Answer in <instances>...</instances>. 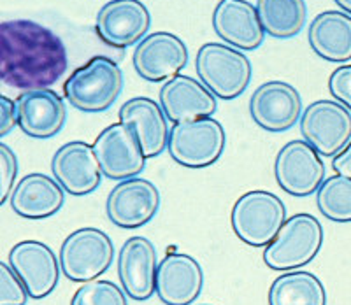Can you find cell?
I'll use <instances>...</instances> for the list:
<instances>
[{
    "label": "cell",
    "instance_id": "10",
    "mask_svg": "<svg viewBox=\"0 0 351 305\" xmlns=\"http://www.w3.org/2000/svg\"><path fill=\"white\" fill-rule=\"evenodd\" d=\"M274 175L288 195L309 197L325 181V165L311 144L300 139L290 141L276 155Z\"/></svg>",
    "mask_w": 351,
    "mask_h": 305
},
{
    "label": "cell",
    "instance_id": "23",
    "mask_svg": "<svg viewBox=\"0 0 351 305\" xmlns=\"http://www.w3.org/2000/svg\"><path fill=\"white\" fill-rule=\"evenodd\" d=\"M64 191L62 184L55 178L34 172L18 181L9 198V204L11 209L21 218H51L64 206Z\"/></svg>",
    "mask_w": 351,
    "mask_h": 305
},
{
    "label": "cell",
    "instance_id": "19",
    "mask_svg": "<svg viewBox=\"0 0 351 305\" xmlns=\"http://www.w3.org/2000/svg\"><path fill=\"white\" fill-rule=\"evenodd\" d=\"M216 36L241 51H253L265 40L256 5L247 0H219L213 12Z\"/></svg>",
    "mask_w": 351,
    "mask_h": 305
},
{
    "label": "cell",
    "instance_id": "25",
    "mask_svg": "<svg viewBox=\"0 0 351 305\" xmlns=\"http://www.w3.org/2000/svg\"><path fill=\"white\" fill-rule=\"evenodd\" d=\"M269 305H327V289L315 273L293 270L274 279Z\"/></svg>",
    "mask_w": 351,
    "mask_h": 305
},
{
    "label": "cell",
    "instance_id": "18",
    "mask_svg": "<svg viewBox=\"0 0 351 305\" xmlns=\"http://www.w3.org/2000/svg\"><path fill=\"white\" fill-rule=\"evenodd\" d=\"M160 106L172 123L211 118L216 112V95L202 81L190 75H176L160 88Z\"/></svg>",
    "mask_w": 351,
    "mask_h": 305
},
{
    "label": "cell",
    "instance_id": "29",
    "mask_svg": "<svg viewBox=\"0 0 351 305\" xmlns=\"http://www.w3.org/2000/svg\"><path fill=\"white\" fill-rule=\"evenodd\" d=\"M28 289L9 263H0V305H25Z\"/></svg>",
    "mask_w": 351,
    "mask_h": 305
},
{
    "label": "cell",
    "instance_id": "34",
    "mask_svg": "<svg viewBox=\"0 0 351 305\" xmlns=\"http://www.w3.org/2000/svg\"><path fill=\"white\" fill-rule=\"evenodd\" d=\"M335 4L339 5L341 9H343L344 12H348V14H351V0H334Z\"/></svg>",
    "mask_w": 351,
    "mask_h": 305
},
{
    "label": "cell",
    "instance_id": "26",
    "mask_svg": "<svg viewBox=\"0 0 351 305\" xmlns=\"http://www.w3.org/2000/svg\"><path fill=\"white\" fill-rule=\"evenodd\" d=\"M256 11L265 34L274 39H291L306 27V0H256Z\"/></svg>",
    "mask_w": 351,
    "mask_h": 305
},
{
    "label": "cell",
    "instance_id": "17",
    "mask_svg": "<svg viewBox=\"0 0 351 305\" xmlns=\"http://www.w3.org/2000/svg\"><path fill=\"white\" fill-rule=\"evenodd\" d=\"M158 258L153 242L146 237H130L118 254V276L121 288L132 300L143 302L156 291Z\"/></svg>",
    "mask_w": 351,
    "mask_h": 305
},
{
    "label": "cell",
    "instance_id": "2",
    "mask_svg": "<svg viewBox=\"0 0 351 305\" xmlns=\"http://www.w3.org/2000/svg\"><path fill=\"white\" fill-rule=\"evenodd\" d=\"M123 90V72L108 56H93L64 83V95L81 112H104Z\"/></svg>",
    "mask_w": 351,
    "mask_h": 305
},
{
    "label": "cell",
    "instance_id": "9",
    "mask_svg": "<svg viewBox=\"0 0 351 305\" xmlns=\"http://www.w3.org/2000/svg\"><path fill=\"white\" fill-rule=\"evenodd\" d=\"M99 158L100 169L106 178L112 181H125L136 178L144 171L146 155L130 125L112 123L100 132L92 144Z\"/></svg>",
    "mask_w": 351,
    "mask_h": 305
},
{
    "label": "cell",
    "instance_id": "33",
    "mask_svg": "<svg viewBox=\"0 0 351 305\" xmlns=\"http://www.w3.org/2000/svg\"><path fill=\"white\" fill-rule=\"evenodd\" d=\"M332 167H334L335 174L346 175V178H351V141L339 155L334 156L332 160Z\"/></svg>",
    "mask_w": 351,
    "mask_h": 305
},
{
    "label": "cell",
    "instance_id": "15",
    "mask_svg": "<svg viewBox=\"0 0 351 305\" xmlns=\"http://www.w3.org/2000/svg\"><path fill=\"white\" fill-rule=\"evenodd\" d=\"M9 265L25 282L30 298L48 297L60 281V260L49 246L39 241H23L9 251Z\"/></svg>",
    "mask_w": 351,
    "mask_h": 305
},
{
    "label": "cell",
    "instance_id": "11",
    "mask_svg": "<svg viewBox=\"0 0 351 305\" xmlns=\"http://www.w3.org/2000/svg\"><path fill=\"white\" fill-rule=\"evenodd\" d=\"M132 64L141 80L162 83L180 75L188 64V48L183 39L171 32H155L136 46Z\"/></svg>",
    "mask_w": 351,
    "mask_h": 305
},
{
    "label": "cell",
    "instance_id": "35",
    "mask_svg": "<svg viewBox=\"0 0 351 305\" xmlns=\"http://www.w3.org/2000/svg\"><path fill=\"white\" fill-rule=\"evenodd\" d=\"M200 305H208V304H200Z\"/></svg>",
    "mask_w": 351,
    "mask_h": 305
},
{
    "label": "cell",
    "instance_id": "4",
    "mask_svg": "<svg viewBox=\"0 0 351 305\" xmlns=\"http://www.w3.org/2000/svg\"><path fill=\"white\" fill-rule=\"evenodd\" d=\"M324 246V226L313 215L291 216L263 251V262L272 270H295L311 263Z\"/></svg>",
    "mask_w": 351,
    "mask_h": 305
},
{
    "label": "cell",
    "instance_id": "24",
    "mask_svg": "<svg viewBox=\"0 0 351 305\" xmlns=\"http://www.w3.org/2000/svg\"><path fill=\"white\" fill-rule=\"evenodd\" d=\"M309 46L319 58L332 64L351 60V14L344 11H324L316 14L307 30Z\"/></svg>",
    "mask_w": 351,
    "mask_h": 305
},
{
    "label": "cell",
    "instance_id": "5",
    "mask_svg": "<svg viewBox=\"0 0 351 305\" xmlns=\"http://www.w3.org/2000/svg\"><path fill=\"white\" fill-rule=\"evenodd\" d=\"M232 228L253 247L269 246L287 221V209L278 195L253 190L241 195L232 207Z\"/></svg>",
    "mask_w": 351,
    "mask_h": 305
},
{
    "label": "cell",
    "instance_id": "3",
    "mask_svg": "<svg viewBox=\"0 0 351 305\" xmlns=\"http://www.w3.org/2000/svg\"><path fill=\"white\" fill-rule=\"evenodd\" d=\"M195 71L218 99L234 100L252 83V62L241 49L223 42H206L195 58Z\"/></svg>",
    "mask_w": 351,
    "mask_h": 305
},
{
    "label": "cell",
    "instance_id": "12",
    "mask_svg": "<svg viewBox=\"0 0 351 305\" xmlns=\"http://www.w3.org/2000/svg\"><path fill=\"white\" fill-rule=\"evenodd\" d=\"M302 97L285 81H267L253 91L250 114L262 130L280 134L290 130L302 118Z\"/></svg>",
    "mask_w": 351,
    "mask_h": 305
},
{
    "label": "cell",
    "instance_id": "21",
    "mask_svg": "<svg viewBox=\"0 0 351 305\" xmlns=\"http://www.w3.org/2000/svg\"><path fill=\"white\" fill-rule=\"evenodd\" d=\"M204 286V270L195 258L171 253L158 263L156 295L165 305H192Z\"/></svg>",
    "mask_w": 351,
    "mask_h": 305
},
{
    "label": "cell",
    "instance_id": "13",
    "mask_svg": "<svg viewBox=\"0 0 351 305\" xmlns=\"http://www.w3.org/2000/svg\"><path fill=\"white\" fill-rule=\"evenodd\" d=\"M160 209V191L152 181L130 178L120 181L106 200V215L120 228H139L152 221Z\"/></svg>",
    "mask_w": 351,
    "mask_h": 305
},
{
    "label": "cell",
    "instance_id": "8",
    "mask_svg": "<svg viewBox=\"0 0 351 305\" xmlns=\"http://www.w3.org/2000/svg\"><path fill=\"white\" fill-rule=\"evenodd\" d=\"M300 134L319 156H337L351 141V111L337 100H316L304 109Z\"/></svg>",
    "mask_w": 351,
    "mask_h": 305
},
{
    "label": "cell",
    "instance_id": "22",
    "mask_svg": "<svg viewBox=\"0 0 351 305\" xmlns=\"http://www.w3.org/2000/svg\"><path fill=\"white\" fill-rule=\"evenodd\" d=\"M120 121L137 134L146 158H155L167 149L169 118L158 102L149 97H134L120 109Z\"/></svg>",
    "mask_w": 351,
    "mask_h": 305
},
{
    "label": "cell",
    "instance_id": "1",
    "mask_svg": "<svg viewBox=\"0 0 351 305\" xmlns=\"http://www.w3.org/2000/svg\"><path fill=\"white\" fill-rule=\"evenodd\" d=\"M2 83L16 90H43L67 71V49L53 30L32 20L0 25Z\"/></svg>",
    "mask_w": 351,
    "mask_h": 305
},
{
    "label": "cell",
    "instance_id": "30",
    "mask_svg": "<svg viewBox=\"0 0 351 305\" xmlns=\"http://www.w3.org/2000/svg\"><path fill=\"white\" fill-rule=\"evenodd\" d=\"M0 204L4 206L11 198L12 190H14V181L18 175V158L14 151L8 144H0Z\"/></svg>",
    "mask_w": 351,
    "mask_h": 305
},
{
    "label": "cell",
    "instance_id": "16",
    "mask_svg": "<svg viewBox=\"0 0 351 305\" xmlns=\"http://www.w3.org/2000/svg\"><path fill=\"white\" fill-rule=\"evenodd\" d=\"M51 172L62 188L74 197L90 195L102 182V169L93 146L83 141H72L56 149Z\"/></svg>",
    "mask_w": 351,
    "mask_h": 305
},
{
    "label": "cell",
    "instance_id": "32",
    "mask_svg": "<svg viewBox=\"0 0 351 305\" xmlns=\"http://www.w3.org/2000/svg\"><path fill=\"white\" fill-rule=\"evenodd\" d=\"M18 125L16 102L9 97L0 95V137H5Z\"/></svg>",
    "mask_w": 351,
    "mask_h": 305
},
{
    "label": "cell",
    "instance_id": "31",
    "mask_svg": "<svg viewBox=\"0 0 351 305\" xmlns=\"http://www.w3.org/2000/svg\"><path fill=\"white\" fill-rule=\"evenodd\" d=\"M328 90L337 102L346 106L351 111V64L341 65L332 72L328 80Z\"/></svg>",
    "mask_w": 351,
    "mask_h": 305
},
{
    "label": "cell",
    "instance_id": "14",
    "mask_svg": "<svg viewBox=\"0 0 351 305\" xmlns=\"http://www.w3.org/2000/svg\"><path fill=\"white\" fill-rule=\"evenodd\" d=\"M152 25V14L141 0H109L97 12L95 30L111 48L139 44Z\"/></svg>",
    "mask_w": 351,
    "mask_h": 305
},
{
    "label": "cell",
    "instance_id": "7",
    "mask_svg": "<svg viewBox=\"0 0 351 305\" xmlns=\"http://www.w3.org/2000/svg\"><path fill=\"white\" fill-rule=\"evenodd\" d=\"M114 258V244L106 232L99 228H80L72 232L60 247L62 272L74 282L99 279Z\"/></svg>",
    "mask_w": 351,
    "mask_h": 305
},
{
    "label": "cell",
    "instance_id": "6",
    "mask_svg": "<svg viewBox=\"0 0 351 305\" xmlns=\"http://www.w3.org/2000/svg\"><path fill=\"white\" fill-rule=\"evenodd\" d=\"M227 134L223 125L213 118L174 123L169 135V155L186 169H206L223 155Z\"/></svg>",
    "mask_w": 351,
    "mask_h": 305
},
{
    "label": "cell",
    "instance_id": "28",
    "mask_svg": "<svg viewBox=\"0 0 351 305\" xmlns=\"http://www.w3.org/2000/svg\"><path fill=\"white\" fill-rule=\"evenodd\" d=\"M71 305H128L125 289L106 279L83 282L72 297Z\"/></svg>",
    "mask_w": 351,
    "mask_h": 305
},
{
    "label": "cell",
    "instance_id": "20",
    "mask_svg": "<svg viewBox=\"0 0 351 305\" xmlns=\"http://www.w3.org/2000/svg\"><path fill=\"white\" fill-rule=\"evenodd\" d=\"M18 127L30 139H51L67 119L64 99L49 88L23 91L16 99Z\"/></svg>",
    "mask_w": 351,
    "mask_h": 305
},
{
    "label": "cell",
    "instance_id": "27",
    "mask_svg": "<svg viewBox=\"0 0 351 305\" xmlns=\"http://www.w3.org/2000/svg\"><path fill=\"white\" fill-rule=\"evenodd\" d=\"M319 212L334 223H351V178L335 174L316 191Z\"/></svg>",
    "mask_w": 351,
    "mask_h": 305
}]
</instances>
